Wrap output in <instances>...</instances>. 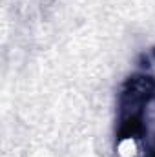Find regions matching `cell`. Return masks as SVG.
I'll use <instances>...</instances> for the list:
<instances>
[{
    "mask_svg": "<svg viewBox=\"0 0 155 157\" xmlns=\"http://www.w3.org/2000/svg\"><path fill=\"white\" fill-rule=\"evenodd\" d=\"M150 57H152V59H153V60H155V46H153V48H152V53H150Z\"/></svg>",
    "mask_w": 155,
    "mask_h": 157,
    "instance_id": "obj_2",
    "label": "cell"
},
{
    "mask_svg": "<svg viewBox=\"0 0 155 157\" xmlns=\"http://www.w3.org/2000/svg\"><path fill=\"white\" fill-rule=\"evenodd\" d=\"M117 146L137 143L144 157H155V77L135 71L126 78L117 95Z\"/></svg>",
    "mask_w": 155,
    "mask_h": 157,
    "instance_id": "obj_1",
    "label": "cell"
}]
</instances>
